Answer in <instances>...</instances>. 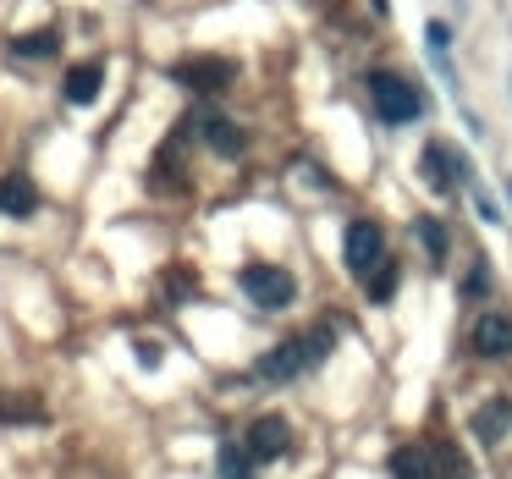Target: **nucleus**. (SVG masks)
Segmentation results:
<instances>
[{"mask_svg":"<svg viewBox=\"0 0 512 479\" xmlns=\"http://www.w3.org/2000/svg\"><path fill=\"white\" fill-rule=\"evenodd\" d=\"M331 347H336V336L325 331V325H314V331L292 336V342L276 347V353L259 358V375H265V380H292V375H303V369L325 364V358H331Z\"/></svg>","mask_w":512,"mask_h":479,"instance_id":"obj_1","label":"nucleus"},{"mask_svg":"<svg viewBox=\"0 0 512 479\" xmlns=\"http://www.w3.org/2000/svg\"><path fill=\"white\" fill-rule=\"evenodd\" d=\"M391 479H468V463L452 446H430V441H408L391 452Z\"/></svg>","mask_w":512,"mask_h":479,"instance_id":"obj_2","label":"nucleus"},{"mask_svg":"<svg viewBox=\"0 0 512 479\" xmlns=\"http://www.w3.org/2000/svg\"><path fill=\"white\" fill-rule=\"evenodd\" d=\"M369 105H375V116H380V122H391V127L419 122V111H424L419 89H413L402 72H369Z\"/></svg>","mask_w":512,"mask_h":479,"instance_id":"obj_3","label":"nucleus"},{"mask_svg":"<svg viewBox=\"0 0 512 479\" xmlns=\"http://www.w3.org/2000/svg\"><path fill=\"white\" fill-rule=\"evenodd\" d=\"M243 292L248 303H259V309H287L292 298H298V281H292V270L281 265H243Z\"/></svg>","mask_w":512,"mask_h":479,"instance_id":"obj_4","label":"nucleus"},{"mask_svg":"<svg viewBox=\"0 0 512 479\" xmlns=\"http://www.w3.org/2000/svg\"><path fill=\"white\" fill-rule=\"evenodd\" d=\"M380 259H386V232H380L375 221L347 226V270H353V276H369Z\"/></svg>","mask_w":512,"mask_h":479,"instance_id":"obj_5","label":"nucleus"},{"mask_svg":"<svg viewBox=\"0 0 512 479\" xmlns=\"http://www.w3.org/2000/svg\"><path fill=\"white\" fill-rule=\"evenodd\" d=\"M243 446L254 452V463H276V457L292 446L287 419H281V413H265V419H254V424H248V435H243Z\"/></svg>","mask_w":512,"mask_h":479,"instance_id":"obj_6","label":"nucleus"},{"mask_svg":"<svg viewBox=\"0 0 512 479\" xmlns=\"http://www.w3.org/2000/svg\"><path fill=\"white\" fill-rule=\"evenodd\" d=\"M474 353L479 358H507L512 353V314L507 309H490L474 320Z\"/></svg>","mask_w":512,"mask_h":479,"instance_id":"obj_7","label":"nucleus"},{"mask_svg":"<svg viewBox=\"0 0 512 479\" xmlns=\"http://www.w3.org/2000/svg\"><path fill=\"white\" fill-rule=\"evenodd\" d=\"M419 166H424V182H430V188L435 193H452L457 188V177H463V160H452V149H441V144H430V149H424V160H419Z\"/></svg>","mask_w":512,"mask_h":479,"instance_id":"obj_8","label":"nucleus"},{"mask_svg":"<svg viewBox=\"0 0 512 479\" xmlns=\"http://www.w3.org/2000/svg\"><path fill=\"white\" fill-rule=\"evenodd\" d=\"M177 83H188V89H199V94H221L226 83H232V67H226V61H182Z\"/></svg>","mask_w":512,"mask_h":479,"instance_id":"obj_9","label":"nucleus"},{"mask_svg":"<svg viewBox=\"0 0 512 479\" xmlns=\"http://www.w3.org/2000/svg\"><path fill=\"white\" fill-rule=\"evenodd\" d=\"M468 430H474V435H479V441H490V446H496V441H501V435H507V430H512V402H507V397H490V402H485V408H479V413H474V424H468Z\"/></svg>","mask_w":512,"mask_h":479,"instance_id":"obj_10","label":"nucleus"},{"mask_svg":"<svg viewBox=\"0 0 512 479\" xmlns=\"http://www.w3.org/2000/svg\"><path fill=\"white\" fill-rule=\"evenodd\" d=\"M39 188L28 177H0V215H34Z\"/></svg>","mask_w":512,"mask_h":479,"instance_id":"obj_11","label":"nucleus"},{"mask_svg":"<svg viewBox=\"0 0 512 479\" xmlns=\"http://www.w3.org/2000/svg\"><path fill=\"white\" fill-rule=\"evenodd\" d=\"M199 133L210 138L215 155H243V133H237L226 116H199Z\"/></svg>","mask_w":512,"mask_h":479,"instance_id":"obj_12","label":"nucleus"},{"mask_svg":"<svg viewBox=\"0 0 512 479\" xmlns=\"http://www.w3.org/2000/svg\"><path fill=\"white\" fill-rule=\"evenodd\" d=\"M100 83H105V72L89 61V67H72V72H67V89H61V94H67L72 105H89L94 94H100Z\"/></svg>","mask_w":512,"mask_h":479,"instance_id":"obj_13","label":"nucleus"},{"mask_svg":"<svg viewBox=\"0 0 512 479\" xmlns=\"http://www.w3.org/2000/svg\"><path fill=\"white\" fill-rule=\"evenodd\" d=\"M221 479H254V452L237 441L221 446Z\"/></svg>","mask_w":512,"mask_h":479,"instance_id":"obj_14","label":"nucleus"},{"mask_svg":"<svg viewBox=\"0 0 512 479\" xmlns=\"http://www.w3.org/2000/svg\"><path fill=\"white\" fill-rule=\"evenodd\" d=\"M364 287H369V298H375V303H386L391 292H397V265H391V259H380V265L364 276Z\"/></svg>","mask_w":512,"mask_h":479,"instance_id":"obj_15","label":"nucleus"},{"mask_svg":"<svg viewBox=\"0 0 512 479\" xmlns=\"http://www.w3.org/2000/svg\"><path fill=\"white\" fill-rule=\"evenodd\" d=\"M413 232H419L424 248H430V259H446V232H441V221H435V215H419V221H413Z\"/></svg>","mask_w":512,"mask_h":479,"instance_id":"obj_16","label":"nucleus"},{"mask_svg":"<svg viewBox=\"0 0 512 479\" xmlns=\"http://www.w3.org/2000/svg\"><path fill=\"white\" fill-rule=\"evenodd\" d=\"M12 50H23V56H50V50H56V34H28V39H17Z\"/></svg>","mask_w":512,"mask_h":479,"instance_id":"obj_17","label":"nucleus"},{"mask_svg":"<svg viewBox=\"0 0 512 479\" xmlns=\"http://www.w3.org/2000/svg\"><path fill=\"white\" fill-rule=\"evenodd\" d=\"M138 364H144V369H160V342H138Z\"/></svg>","mask_w":512,"mask_h":479,"instance_id":"obj_18","label":"nucleus"}]
</instances>
